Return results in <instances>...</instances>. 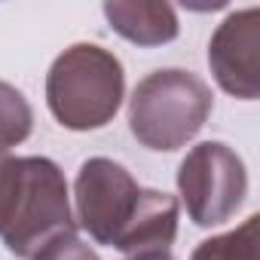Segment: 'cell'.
<instances>
[{
  "label": "cell",
  "instance_id": "9",
  "mask_svg": "<svg viewBox=\"0 0 260 260\" xmlns=\"http://www.w3.org/2000/svg\"><path fill=\"white\" fill-rule=\"evenodd\" d=\"M31 128H34V110L28 98L16 86L0 80V150H10L28 141Z\"/></svg>",
  "mask_w": 260,
  "mask_h": 260
},
{
  "label": "cell",
  "instance_id": "11",
  "mask_svg": "<svg viewBox=\"0 0 260 260\" xmlns=\"http://www.w3.org/2000/svg\"><path fill=\"white\" fill-rule=\"evenodd\" d=\"M125 260H175L169 251H150V254H132V257H125Z\"/></svg>",
  "mask_w": 260,
  "mask_h": 260
},
{
  "label": "cell",
  "instance_id": "3",
  "mask_svg": "<svg viewBox=\"0 0 260 260\" xmlns=\"http://www.w3.org/2000/svg\"><path fill=\"white\" fill-rule=\"evenodd\" d=\"M125 98L122 61L98 43H74L46 74V104L71 132L104 128Z\"/></svg>",
  "mask_w": 260,
  "mask_h": 260
},
{
  "label": "cell",
  "instance_id": "7",
  "mask_svg": "<svg viewBox=\"0 0 260 260\" xmlns=\"http://www.w3.org/2000/svg\"><path fill=\"white\" fill-rule=\"evenodd\" d=\"M110 28L135 46H162L178 37V16L172 4H147V0H110L104 4Z\"/></svg>",
  "mask_w": 260,
  "mask_h": 260
},
{
  "label": "cell",
  "instance_id": "10",
  "mask_svg": "<svg viewBox=\"0 0 260 260\" xmlns=\"http://www.w3.org/2000/svg\"><path fill=\"white\" fill-rule=\"evenodd\" d=\"M31 260H98V254L77 236V233H68V236H58L52 239L46 248H40Z\"/></svg>",
  "mask_w": 260,
  "mask_h": 260
},
{
  "label": "cell",
  "instance_id": "2",
  "mask_svg": "<svg viewBox=\"0 0 260 260\" xmlns=\"http://www.w3.org/2000/svg\"><path fill=\"white\" fill-rule=\"evenodd\" d=\"M68 233H77V223L64 172L46 156L0 150V239L10 254L31 260Z\"/></svg>",
  "mask_w": 260,
  "mask_h": 260
},
{
  "label": "cell",
  "instance_id": "5",
  "mask_svg": "<svg viewBox=\"0 0 260 260\" xmlns=\"http://www.w3.org/2000/svg\"><path fill=\"white\" fill-rule=\"evenodd\" d=\"M178 193L196 226L226 223L248 196V172L242 156L223 141L196 144L181 159Z\"/></svg>",
  "mask_w": 260,
  "mask_h": 260
},
{
  "label": "cell",
  "instance_id": "1",
  "mask_svg": "<svg viewBox=\"0 0 260 260\" xmlns=\"http://www.w3.org/2000/svg\"><path fill=\"white\" fill-rule=\"evenodd\" d=\"M77 223L92 242L132 254L169 251L178 236V199L144 190L119 162L92 156L74 181Z\"/></svg>",
  "mask_w": 260,
  "mask_h": 260
},
{
  "label": "cell",
  "instance_id": "6",
  "mask_svg": "<svg viewBox=\"0 0 260 260\" xmlns=\"http://www.w3.org/2000/svg\"><path fill=\"white\" fill-rule=\"evenodd\" d=\"M208 64L217 86L242 101L260 95V10L230 13L208 43Z\"/></svg>",
  "mask_w": 260,
  "mask_h": 260
},
{
  "label": "cell",
  "instance_id": "4",
  "mask_svg": "<svg viewBox=\"0 0 260 260\" xmlns=\"http://www.w3.org/2000/svg\"><path fill=\"white\" fill-rule=\"evenodd\" d=\"M211 107L214 95L202 77L181 68L153 71L128 98V128L141 147L172 153L202 132Z\"/></svg>",
  "mask_w": 260,
  "mask_h": 260
},
{
  "label": "cell",
  "instance_id": "8",
  "mask_svg": "<svg viewBox=\"0 0 260 260\" xmlns=\"http://www.w3.org/2000/svg\"><path fill=\"white\" fill-rule=\"evenodd\" d=\"M257 226L260 217L251 214L236 230L199 242L190 260H257Z\"/></svg>",
  "mask_w": 260,
  "mask_h": 260
}]
</instances>
